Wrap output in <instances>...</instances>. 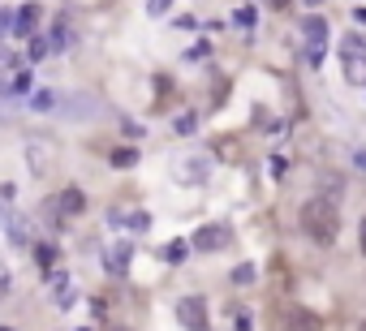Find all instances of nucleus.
<instances>
[{
	"label": "nucleus",
	"mask_w": 366,
	"mask_h": 331,
	"mask_svg": "<svg viewBox=\"0 0 366 331\" xmlns=\"http://www.w3.org/2000/svg\"><path fill=\"white\" fill-rule=\"evenodd\" d=\"M52 103H57V95H52V91H35V99H30V108H39V112H47Z\"/></svg>",
	"instance_id": "14"
},
{
	"label": "nucleus",
	"mask_w": 366,
	"mask_h": 331,
	"mask_svg": "<svg viewBox=\"0 0 366 331\" xmlns=\"http://www.w3.org/2000/svg\"><path fill=\"white\" fill-rule=\"evenodd\" d=\"M9 233H13V245H26L30 241V228L22 224V219H9Z\"/></svg>",
	"instance_id": "13"
},
{
	"label": "nucleus",
	"mask_w": 366,
	"mask_h": 331,
	"mask_svg": "<svg viewBox=\"0 0 366 331\" xmlns=\"http://www.w3.org/2000/svg\"><path fill=\"white\" fill-rule=\"evenodd\" d=\"M9 26H13V13H9V9H0V39H5Z\"/></svg>",
	"instance_id": "19"
},
{
	"label": "nucleus",
	"mask_w": 366,
	"mask_h": 331,
	"mask_svg": "<svg viewBox=\"0 0 366 331\" xmlns=\"http://www.w3.org/2000/svg\"><path fill=\"white\" fill-rule=\"evenodd\" d=\"M341 61H345V78L349 82H366V39L362 35L341 39Z\"/></svg>",
	"instance_id": "3"
},
{
	"label": "nucleus",
	"mask_w": 366,
	"mask_h": 331,
	"mask_svg": "<svg viewBox=\"0 0 366 331\" xmlns=\"http://www.w3.org/2000/svg\"><path fill=\"white\" fill-rule=\"evenodd\" d=\"M113 163H117V168H134V163H138V151H134V146H121V151H113Z\"/></svg>",
	"instance_id": "11"
},
{
	"label": "nucleus",
	"mask_w": 366,
	"mask_h": 331,
	"mask_svg": "<svg viewBox=\"0 0 366 331\" xmlns=\"http://www.w3.org/2000/svg\"><path fill=\"white\" fill-rule=\"evenodd\" d=\"M52 207H61V215H69V219H74V215H82V211H86V198H82V190H65L61 198H52Z\"/></svg>",
	"instance_id": "9"
},
{
	"label": "nucleus",
	"mask_w": 366,
	"mask_h": 331,
	"mask_svg": "<svg viewBox=\"0 0 366 331\" xmlns=\"http://www.w3.org/2000/svg\"><path fill=\"white\" fill-rule=\"evenodd\" d=\"M358 237H362V254H366V219H362V233Z\"/></svg>",
	"instance_id": "22"
},
{
	"label": "nucleus",
	"mask_w": 366,
	"mask_h": 331,
	"mask_svg": "<svg viewBox=\"0 0 366 331\" xmlns=\"http://www.w3.org/2000/svg\"><path fill=\"white\" fill-rule=\"evenodd\" d=\"M177 323L185 331H207V301L202 297H181L177 301Z\"/></svg>",
	"instance_id": "4"
},
{
	"label": "nucleus",
	"mask_w": 366,
	"mask_h": 331,
	"mask_svg": "<svg viewBox=\"0 0 366 331\" xmlns=\"http://www.w3.org/2000/svg\"><path fill=\"white\" fill-rule=\"evenodd\" d=\"M302 35H306V47H310V65H319L324 61V43H328V22L324 18H306Z\"/></svg>",
	"instance_id": "5"
},
{
	"label": "nucleus",
	"mask_w": 366,
	"mask_h": 331,
	"mask_svg": "<svg viewBox=\"0 0 366 331\" xmlns=\"http://www.w3.org/2000/svg\"><path fill=\"white\" fill-rule=\"evenodd\" d=\"M0 74H22L18 57H13V52H5V47H0Z\"/></svg>",
	"instance_id": "12"
},
{
	"label": "nucleus",
	"mask_w": 366,
	"mask_h": 331,
	"mask_svg": "<svg viewBox=\"0 0 366 331\" xmlns=\"http://www.w3.org/2000/svg\"><path fill=\"white\" fill-rule=\"evenodd\" d=\"M5 293H9V267L0 262V297H5Z\"/></svg>",
	"instance_id": "20"
},
{
	"label": "nucleus",
	"mask_w": 366,
	"mask_h": 331,
	"mask_svg": "<svg viewBox=\"0 0 366 331\" xmlns=\"http://www.w3.org/2000/svg\"><path fill=\"white\" fill-rule=\"evenodd\" d=\"M47 52H52V47H47V39H39V35H35V39H30V61H43Z\"/></svg>",
	"instance_id": "15"
},
{
	"label": "nucleus",
	"mask_w": 366,
	"mask_h": 331,
	"mask_svg": "<svg viewBox=\"0 0 366 331\" xmlns=\"http://www.w3.org/2000/svg\"><path fill=\"white\" fill-rule=\"evenodd\" d=\"M280 331H324V323H319V314H315V310H306V306H293V310L285 314Z\"/></svg>",
	"instance_id": "7"
},
{
	"label": "nucleus",
	"mask_w": 366,
	"mask_h": 331,
	"mask_svg": "<svg viewBox=\"0 0 366 331\" xmlns=\"http://www.w3.org/2000/svg\"><path fill=\"white\" fill-rule=\"evenodd\" d=\"M362 331H366V323H362Z\"/></svg>",
	"instance_id": "27"
},
{
	"label": "nucleus",
	"mask_w": 366,
	"mask_h": 331,
	"mask_svg": "<svg viewBox=\"0 0 366 331\" xmlns=\"http://www.w3.org/2000/svg\"><path fill=\"white\" fill-rule=\"evenodd\" d=\"M233 241V233H229V224H207V228H198L194 233V250H202V254H212V250H220V245H229Z\"/></svg>",
	"instance_id": "6"
},
{
	"label": "nucleus",
	"mask_w": 366,
	"mask_h": 331,
	"mask_svg": "<svg viewBox=\"0 0 366 331\" xmlns=\"http://www.w3.org/2000/svg\"><path fill=\"white\" fill-rule=\"evenodd\" d=\"M297 224H302V233L315 245H332L336 233H341V211H336L332 198H310V202H302Z\"/></svg>",
	"instance_id": "1"
},
{
	"label": "nucleus",
	"mask_w": 366,
	"mask_h": 331,
	"mask_svg": "<svg viewBox=\"0 0 366 331\" xmlns=\"http://www.w3.org/2000/svg\"><path fill=\"white\" fill-rule=\"evenodd\" d=\"M35 26H39V5H22V9L13 13V35L35 39Z\"/></svg>",
	"instance_id": "8"
},
{
	"label": "nucleus",
	"mask_w": 366,
	"mask_h": 331,
	"mask_svg": "<svg viewBox=\"0 0 366 331\" xmlns=\"http://www.w3.org/2000/svg\"><path fill=\"white\" fill-rule=\"evenodd\" d=\"M164 254H168V262H181V258H185V245H181V241H177V245H168V250H164Z\"/></svg>",
	"instance_id": "18"
},
{
	"label": "nucleus",
	"mask_w": 366,
	"mask_h": 331,
	"mask_svg": "<svg viewBox=\"0 0 366 331\" xmlns=\"http://www.w3.org/2000/svg\"><path fill=\"white\" fill-rule=\"evenodd\" d=\"M113 331H125V327H113Z\"/></svg>",
	"instance_id": "25"
},
{
	"label": "nucleus",
	"mask_w": 366,
	"mask_h": 331,
	"mask_svg": "<svg viewBox=\"0 0 366 331\" xmlns=\"http://www.w3.org/2000/svg\"><path fill=\"white\" fill-rule=\"evenodd\" d=\"M268 5H276V9H280V5H289V0H268Z\"/></svg>",
	"instance_id": "23"
},
{
	"label": "nucleus",
	"mask_w": 366,
	"mask_h": 331,
	"mask_svg": "<svg viewBox=\"0 0 366 331\" xmlns=\"http://www.w3.org/2000/svg\"><path fill=\"white\" fill-rule=\"evenodd\" d=\"M52 258H57V250L43 241V245H39V262H43V267H52Z\"/></svg>",
	"instance_id": "17"
},
{
	"label": "nucleus",
	"mask_w": 366,
	"mask_h": 331,
	"mask_svg": "<svg viewBox=\"0 0 366 331\" xmlns=\"http://www.w3.org/2000/svg\"><path fill=\"white\" fill-rule=\"evenodd\" d=\"M160 5H173V0H160Z\"/></svg>",
	"instance_id": "24"
},
{
	"label": "nucleus",
	"mask_w": 366,
	"mask_h": 331,
	"mask_svg": "<svg viewBox=\"0 0 366 331\" xmlns=\"http://www.w3.org/2000/svg\"><path fill=\"white\" fill-rule=\"evenodd\" d=\"M310 5H319V0H310Z\"/></svg>",
	"instance_id": "26"
},
{
	"label": "nucleus",
	"mask_w": 366,
	"mask_h": 331,
	"mask_svg": "<svg viewBox=\"0 0 366 331\" xmlns=\"http://www.w3.org/2000/svg\"><path fill=\"white\" fill-rule=\"evenodd\" d=\"M250 280H254V267H250V262H241V267L233 271V284H250Z\"/></svg>",
	"instance_id": "16"
},
{
	"label": "nucleus",
	"mask_w": 366,
	"mask_h": 331,
	"mask_svg": "<svg viewBox=\"0 0 366 331\" xmlns=\"http://www.w3.org/2000/svg\"><path fill=\"white\" fill-rule=\"evenodd\" d=\"M173 177H177L181 185H202L207 177H212V159L185 151V155H177V163H173Z\"/></svg>",
	"instance_id": "2"
},
{
	"label": "nucleus",
	"mask_w": 366,
	"mask_h": 331,
	"mask_svg": "<svg viewBox=\"0 0 366 331\" xmlns=\"http://www.w3.org/2000/svg\"><path fill=\"white\" fill-rule=\"evenodd\" d=\"M125 267H130V241H113V250H108V271L121 275Z\"/></svg>",
	"instance_id": "10"
},
{
	"label": "nucleus",
	"mask_w": 366,
	"mask_h": 331,
	"mask_svg": "<svg viewBox=\"0 0 366 331\" xmlns=\"http://www.w3.org/2000/svg\"><path fill=\"white\" fill-rule=\"evenodd\" d=\"M194 125H198V121H194V117H190V112H185V117H181V121H177V129H181V134H190V129H194Z\"/></svg>",
	"instance_id": "21"
}]
</instances>
